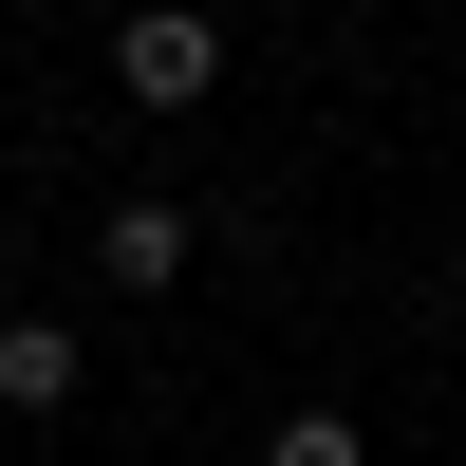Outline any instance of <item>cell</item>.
Returning <instances> with one entry per match:
<instances>
[{
	"instance_id": "obj_1",
	"label": "cell",
	"mask_w": 466,
	"mask_h": 466,
	"mask_svg": "<svg viewBox=\"0 0 466 466\" xmlns=\"http://www.w3.org/2000/svg\"><path fill=\"white\" fill-rule=\"evenodd\" d=\"M206 94H224L206 0H131V19H112V112H206Z\"/></svg>"
},
{
	"instance_id": "obj_2",
	"label": "cell",
	"mask_w": 466,
	"mask_h": 466,
	"mask_svg": "<svg viewBox=\"0 0 466 466\" xmlns=\"http://www.w3.org/2000/svg\"><path fill=\"white\" fill-rule=\"evenodd\" d=\"M187 261H206V206H168V187H131V206L94 224V280L112 299H187Z\"/></svg>"
},
{
	"instance_id": "obj_3",
	"label": "cell",
	"mask_w": 466,
	"mask_h": 466,
	"mask_svg": "<svg viewBox=\"0 0 466 466\" xmlns=\"http://www.w3.org/2000/svg\"><path fill=\"white\" fill-rule=\"evenodd\" d=\"M75 318H19V299H0V410H75Z\"/></svg>"
},
{
	"instance_id": "obj_4",
	"label": "cell",
	"mask_w": 466,
	"mask_h": 466,
	"mask_svg": "<svg viewBox=\"0 0 466 466\" xmlns=\"http://www.w3.org/2000/svg\"><path fill=\"white\" fill-rule=\"evenodd\" d=\"M261 466H373V430H355V410H280V430H261Z\"/></svg>"
}]
</instances>
